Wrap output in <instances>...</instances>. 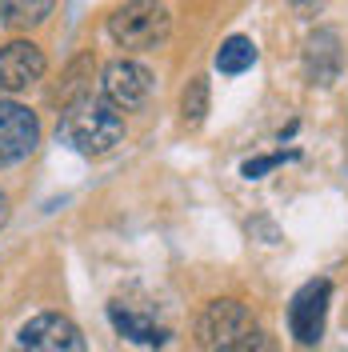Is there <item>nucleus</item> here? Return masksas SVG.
<instances>
[{
  "mask_svg": "<svg viewBox=\"0 0 348 352\" xmlns=\"http://www.w3.org/2000/svg\"><path fill=\"white\" fill-rule=\"evenodd\" d=\"M61 132H65V140L76 148V153L105 156V153H112V148L120 144V136H124V116L112 109L109 100H92V96H88V100H80V104L65 109Z\"/></svg>",
  "mask_w": 348,
  "mask_h": 352,
  "instance_id": "obj_1",
  "label": "nucleus"
},
{
  "mask_svg": "<svg viewBox=\"0 0 348 352\" xmlns=\"http://www.w3.org/2000/svg\"><path fill=\"white\" fill-rule=\"evenodd\" d=\"M173 16L160 0H124L109 16V36L120 48H156L164 44Z\"/></svg>",
  "mask_w": 348,
  "mask_h": 352,
  "instance_id": "obj_2",
  "label": "nucleus"
},
{
  "mask_svg": "<svg viewBox=\"0 0 348 352\" xmlns=\"http://www.w3.org/2000/svg\"><path fill=\"white\" fill-rule=\"evenodd\" d=\"M252 329H257L252 312L240 300L224 296V300H213L200 312V320H196V344H200V352H237V344Z\"/></svg>",
  "mask_w": 348,
  "mask_h": 352,
  "instance_id": "obj_3",
  "label": "nucleus"
},
{
  "mask_svg": "<svg viewBox=\"0 0 348 352\" xmlns=\"http://www.w3.org/2000/svg\"><path fill=\"white\" fill-rule=\"evenodd\" d=\"M12 352H85V332L61 312H41L17 332Z\"/></svg>",
  "mask_w": 348,
  "mask_h": 352,
  "instance_id": "obj_4",
  "label": "nucleus"
},
{
  "mask_svg": "<svg viewBox=\"0 0 348 352\" xmlns=\"http://www.w3.org/2000/svg\"><path fill=\"white\" fill-rule=\"evenodd\" d=\"M36 144H41L36 112L17 104V100H0V168L21 164Z\"/></svg>",
  "mask_w": 348,
  "mask_h": 352,
  "instance_id": "obj_5",
  "label": "nucleus"
},
{
  "mask_svg": "<svg viewBox=\"0 0 348 352\" xmlns=\"http://www.w3.org/2000/svg\"><path fill=\"white\" fill-rule=\"evenodd\" d=\"M328 296H332V285L325 276L320 280H308L292 305H288V332L296 336V344H316L325 336V320H328Z\"/></svg>",
  "mask_w": 348,
  "mask_h": 352,
  "instance_id": "obj_6",
  "label": "nucleus"
},
{
  "mask_svg": "<svg viewBox=\"0 0 348 352\" xmlns=\"http://www.w3.org/2000/svg\"><path fill=\"white\" fill-rule=\"evenodd\" d=\"M100 88L116 112H132L153 96V72L136 60H112L100 76Z\"/></svg>",
  "mask_w": 348,
  "mask_h": 352,
  "instance_id": "obj_7",
  "label": "nucleus"
},
{
  "mask_svg": "<svg viewBox=\"0 0 348 352\" xmlns=\"http://www.w3.org/2000/svg\"><path fill=\"white\" fill-rule=\"evenodd\" d=\"M109 316L120 336H129L136 344H164L168 340V324L156 316V308L149 300H132V296H112Z\"/></svg>",
  "mask_w": 348,
  "mask_h": 352,
  "instance_id": "obj_8",
  "label": "nucleus"
},
{
  "mask_svg": "<svg viewBox=\"0 0 348 352\" xmlns=\"http://www.w3.org/2000/svg\"><path fill=\"white\" fill-rule=\"evenodd\" d=\"M44 76V52L32 41H8L0 48V88L24 92Z\"/></svg>",
  "mask_w": 348,
  "mask_h": 352,
  "instance_id": "obj_9",
  "label": "nucleus"
},
{
  "mask_svg": "<svg viewBox=\"0 0 348 352\" xmlns=\"http://www.w3.org/2000/svg\"><path fill=\"white\" fill-rule=\"evenodd\" d=\"M340 65H345L340 32H336V28H316V32L305 41V76H308V85L328 88L336 76H340Z\"/></svg>",
  "mask_w": 348,
  "mask_h": 352,
  "instance_id": "obj_10",
  "label": "nucleus"
},
{
  "mask_svg": "<svg viewBox=\"0 0 348 352\" xmlns=\"http://www.w3.org/2000/svg\"><path fill=\"white\" fill-rule=\"evenodd\" d=\"M92 68H96L92 52H80V56L65 68V80H61V92H56V104H61V112L92 96Z\"/></svg>",
  "mask_w": 348,
  "mask_h": 352,
  "instance_id": "obj_11",
  "label": "nucleus"
},
{
  "mask_svg": "<svg viewBox=\"0 0 348 352\" xmlns=\"http://www.w3.org/2000/svg\"><path fill=\"white\" fill-rule=\"evenodd\" d=\"M56 0H0V21L4 28H36L41 21H48Z\"/></svg>",
  "mask_w": 348,
  "mask_h": 352,
  "instance_id": "obj_12",
  "label": "nucleus"
},
{
  "mask_svg": "<svg viewBox=\"0 0 348 352\" xmlns=\"http://www.w3.org/2000/svg\"><path fill=\"white\" fill-rule=\"evenodd\" d=\"M252 65H257V44L248 41V36H228V41L220 44L217 68L224 76H237V72H244V68H252Z\"/></svg>",
  "mask_w": 348,
  "mask_h": 352,
  "instance_id": "obj_13",
  "label": "nucleus"
},
{
  "mask_svg": "<svg viewBox=\"0 0 348 352\" xmlns=\"http://www.w3.org/2000/svg\"><path fill=\"white\" fill-rule=\"evenodd\" d=\"M204 116H208V76H193L188 88L180 92V120L196 129Z\"/></svg>",
  "mask_w": 348,
  "mask_h": 352,
  "instance_id": "obj_14",
  "label": "nucleus"
},
{
  "mask_svg": "<svg viewBox=\"0 0 348 352\" xmlns=\"http://www.w3.org/2000/svg\"><path fill=\"white\" fill-rule=\"evenodd\" d=\"M237 352H281V349H276V340H272L264 329H252V332H248V336L237 344Z\"/></svg>",
  "mask_w": 348,
  "mask_h": 352,
  "instance_id": "obj_15",
  "label": "nucleus"
},
{
  "mask_svg": "<svg viewBox=\"0 0 348 352\" xmlns=\"http://www.w3.org/2000/svg\"><path fill=\"white\" fill-rule=\"evenodd\" d=\"M281 160H284V153H272V156H257V160H244V168H240V173L248 176V180H257V176H264V173H268V168H276Z\"/></svg>",
  "mask_w": 348,
  "mask_h": 352,
  "instance_id": "obj_16",
  "label": "nucleus"
},
{
  "mask_svg": "<svg viewBox=\"0 0 348 352\" xmlns=\"http://www.w3.org/2000/svg\"><path fill=\"white\" fill-rule=\"evenodd\" d=\"M325 4H328V0H292V8H296L301 16H316Z\"/></svg>",
  "mask_w": 348,
  "mask_h": 352,
  "instance_id": "obj_17",
  "label": "nucleus"
},
{
  "mask_svg": "<svg viewBox=\"0 0 348 352\" xmlns=\"http://www.w3.org/2000/svg\"><path fill=\"white\" fill-rule=\"evenodd\" d=\"M4 220H8V197L0 192V228H4Z\"/></svg>",
  "mask_w": 348,
  "mask_h": 352,
  "instance_id": "obj_18",
  "label": "nucleus"
}]
</instances>
